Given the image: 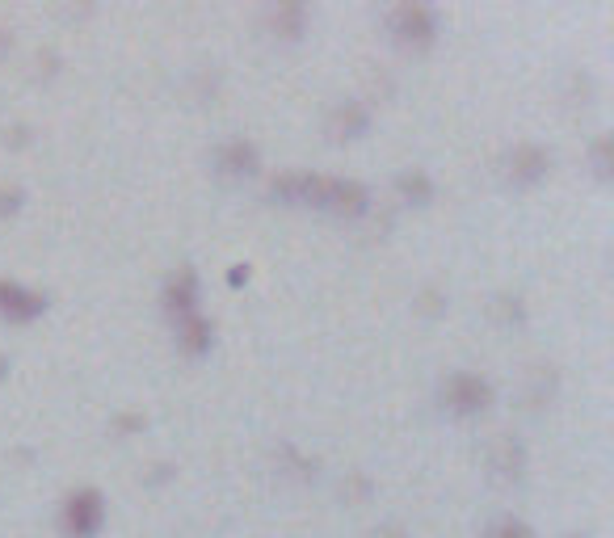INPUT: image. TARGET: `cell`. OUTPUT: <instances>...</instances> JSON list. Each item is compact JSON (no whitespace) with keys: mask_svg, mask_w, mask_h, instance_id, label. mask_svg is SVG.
<instances>
[{"mask_svg":"<svg viewBox=\"0 0 614 538\" xmlns=\"http://www.w3.org/2000/svg\"><path fill=\"white\" fill-rule=\"evenodd\" d=\"M97 526H101V496L97 492H80L68 500V509H63V530L76 538L93 534Z\"/></svg>","mask_w":614,"mask_h":538,"instance_id":"cell-1","label":"cell"},{"mask_svg":"<svg viewBox=\"0 0 614 538\" xmlns=\"http://www.w3.org/2000/svg\"><path fill=\"white\" fill-rule=\"evenodd\" d=\"M446 400L455 404V408H463V412H472V408H484V400H488V387H484L480 379H472V374H459V379H450Z\"/></svg>","mask_w":614,"mask_h":538,"instance_id":"cell-2","label":"cell"},{"mask_svg":"<svg viewBox=\"0 0 614 538\" xmlns=\"http://www.w3.org/2000/svg\"><path fill=\"white\" fill-rule=\"evenodd\" d=\"M38 307H43L38 299H30V295H21L17 286L0 282V312H9L13 320H30V315L38 312Z\"/></svg>","mask_w":614,"mask_h":538,"instance_id":"cell-3","label":"cell"},{"mask_svg":"<svg viewBox=\"0 0 614 538\" xmlns=\"http://www.w3.org/2000/svg\"><path fill=\"white\" fill-rule=\"evenodd\" d=\"M396 21H400V30H404V38H429V13L425 9H400L396 13Z\"/></svg>","mask_w":614,"mask_h":538,"instance_id":"cell-4","label":"cell"}]
</instances>
